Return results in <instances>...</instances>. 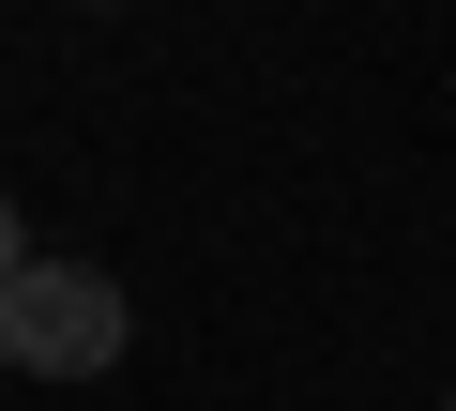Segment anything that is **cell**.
Wrapping results in <instances>:
<instances>
[{
    "mask_svg": "<svg viewBox=\"0 0 456 411\" xmlns=\"http://www.w3.org/2000/svg\"><path fill=\"white\" fill-rule=\"evenodd\" d=\"M0 350H16L31 381H107L122 366V290L92 275V259H16V275H0Z\"/></svg>",
    "mask_w": 456,
    "mask_h": 411,
    "instance_id": "1",
    "label": "cell"
},
{
    "mask_svg": "<svg viewBox=\"0 0 456 411\" xmlns=\"http://www.w3.org/2000/svg\"><path fill=\"white\" fill-rule=\"evenodd\" d=\"M441 411H456V396H441Z\"/></svg>",
    "mask_w": 456,
    "mask_h": 411,
    "instance_id": "2",
    "label": "cell"
}]
</instances>
